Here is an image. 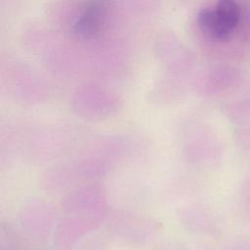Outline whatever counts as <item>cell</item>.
Segmentation results:
<instances>
[{
	"label": "cell",
	"instance_id": "6da1fadb",
	"mask_svg": "<svg viewBox=\"0 0 250 250\" xmlns=\"http://www.w3.org/2000/svg\"><path fill=\"white\" fill-rule=\"evenodd\" d=\"M240 18V7L234 1L224 0L213 7L201 9L197 15L200 29L215 40L228 39Z\"/></svg>",
	"mask_w": 250,
	"mask_h": 250
},
{
	"label": "cell",
	"instance_id": "7a4b0ae2",
	"mask_svg": "<svg viewBox=\"0 0 250 250\" xmlns=\"http://www.w3.org/2000/svg\"><path fill=\"white\" fill-rule=\"evenodd\" d=\"M105 21V12L100 3H90L79 14L73 22V31L81 37H92L98 34Z\"/></svg>",
	"mask_w": 250,
	"mask_h": 250
}]
</instances>
